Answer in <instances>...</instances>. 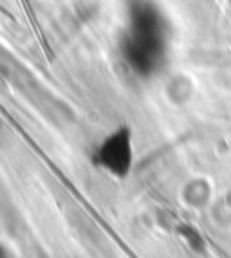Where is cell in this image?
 <instances>
[{
	"label": "cell",
	"mask_w": 231,
	"mask_h": 258,
	"mask_svg": "<svg viewBox=\"0 0 231 258\" xmlns=\"http://www.w3.org/2000/svg\"><path fill=\"white\" fill-rule=\"evenodd\" d=\"M99 164L110 170L112 173L123 175L130 166V143L127 132H118L99 147Z\"/></svg>",
	"instance_id": "cell-1"
},
{
	"label": "cell",
	"mask_w": 231,
	"mask_h": 258,
	"mask_svg": "<svg viewBox=\"0 0 231 258\" xmlns=\"http://www.w3.org/2000/svg\"><path fill=\"white\" fill-rule=\"evenodd\" d=\"M0 258H11L9 251L6 249V245H2V244H0Z\"/></svg>",
	"instance_id": "cell-2"
}]
</instances>
